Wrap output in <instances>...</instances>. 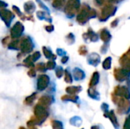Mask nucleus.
Instances as JSON below:
<instances>
[{
    "label": "nucleus",
    "instance_id": "f257e3e1",
    "mask_svg": "<svg viewBox=\"0 0 130 129\" xmlns=\"http://www.w3.org/2000/svg\"><path fill=\"white\" fill-rule=\"evenodd\" d=\"M96 16H97V11L94 9L91 8L89 5L84 4L82 7V9L78 14L76 19L80 24H84L90 18L95 17Z\"/></svg>",
    "mask_w": 130,
    "mask_h": 129
},
{
    "label": "nucleus",
    "instance_id": "f03ea898",
    "mask_svg": "<svg viewBox=\"0 0 130 129\" xmlns=\"http://www.w3.org/2000/svg\"><path fill=\"white\" fill-rule=\"evenodd\" d=\"M34 116L33 118L36 121L37 125H42L49 116V112L47 110V108H45L44 106H41L39 103H37L34 106Z\"/></svg>",
    "mask_w": 130,
    "mask_h": 129
},
{
    "label": "nucleus",
    "instance_id": "7ed1b4c3",
    "mask_svg": "<svg viewBox=\"0 0 130 129\" xmlns=\"http://www.w3.org/2000/svg\"><path fill=\"white\" fill-rule=\"evenodd\" d=\"M112 100L113 103L117 105V112L120 114H128L129 113L130 104L129 100L117 97L113 94H112Z\"/></svg>",
    "mask_w": 130,
    "mask_h": 129
},
{
    "label": "nucleus",
    "instance_id": "20e7f679",
    "mask_svg": "<svg viewBox=\"0 0 130 129\" xmlns=\"http://www.w3.org/2000/svg\"><path fill=\"white\" fill-rule=\"evenodd\" d=\"M81 8L80 0H68L65 7V13L69 17H74L77 13H78Z\"/></svg>",
    "mask_w": 130,
    "mask_h": 129
},
{
    "label": "nucleus",
    "instance_id": "39448f33",
    "mask_svg": "<svg viewBox=\"0 0 130 129\" xmlns=\"http://www.w3.org/2000/svg\"><path fill=\"white\" fill-rule=\"evenodd\" d=\"M117 8L114 5H113L111 3L107 4L101 10L100 20L102 21H105L108 20V18L111 16H113L117 11Z\"/></svg>",
    "mask_w": 130,
    "mask_h": 129
},
{
    "label": "nucleus",
    "instance_id": "423d86ee",
    "mask_svg": "<svg viewBox=\"0 0 130 129\" xmlns=\"http://www.w3.org/2000/svg\"><path fill=\"white\" fill-rule=\"evenodd\" d=\"M34 43L30 36H24L22 38L19 43V49L23 54H27L30 52L34 49Z\"/></svg>",
    "mask_w": 130,
    "mask_h": 129
},
{
    "label": "nucleus",
    "instance_id": "0eeeda50",
    "mask_svg": "<svg viewBox=\"0 0 130 129\" xmlns=\"http://www.w3.org/2000/svg\"><path fill=\"white\" fill-rule=\"evenodd\" d=\"M129 71L126 68H115L114 69V77L118 81H124L129 78Z\"/></svg>",
    "mask_w": 130,
    "mask_h": 129
},
{
    "label": "nucleus",
    "instance_id": "6e6552de",
    "mask_svg": "<svg viewBox=\"0 0 130 129\" xmlns=\"http://www.w3.org/2000/svg\"><path fill=\"white\" fill-rule=\"evenodd\" d=\"M24 30V25L18 21L14 24V25L13 26V27L11 30V36L13 39H17L21 37V36L22 35L23 32Z\"/></svg>",
    "mask_w": 130,
    "mask_h": 129
},
{
    "label": "nucleus",
    "instance_id": "1a4fd4ad",
    "mask_svg": "<svg viewBox=\"0 0 130 129\" xmlns=\"http://www.w3.org/2000/svg\"><path fill=\"white\" fill-rule=\"evenodd\" d=\"M50 84V78L46 75H40L37 78V87L39 91L44 90Z\"/></svg>",
    "mask_w": 130,
    "mask_h": 129
},
{
    "label": "nucleus",
    "instance_id": "9d476101",
    "mask_svg": "<svg viewBox=\"0 0 130 129\" xmlns=\"http://www.w3.org/2000/svg\"><path fill=\"white\" fill-rule=\"evenodd\" d=\"M0 17L2 20L5 22L7 27H9L11 22L12 21L13 18L14 17V14L7 9H0Z\"/></svg>",
    "mask_w": 130,
    "mask_h": 129
},
{
    "label": "nucleus",
    "instance_id": "9b49d317",
    "mask_svg": "<svg viewBox=\"0 0 130 129\" xmlns=\"http://www.w3.org/2000/svg\"><path fill=\"white\" fill-rule=\"evenodd\" d=\"M113 94L117 97H123L127 100H129L130 98L129 90L125 86H117L114 89Z\"/></svg>",
    "mask_w": 130,
    "mask_h": 129
},
{
    "label": "nucleus",
    "instance_id": "f8f14e48",
    "mask_svg": "<svg viewBox=\"0 0 130 129\" xmlns=\"http://www.w3.org/2000/svg\"><path fill=\"white\" fill-rule=\"evenodd\" d=\"M55 100L54 97L51 95H43L42 96L40 99H39V104H40L41 106H44L45 108H48L50 107L53 103H54Z\"/></svg>",
    "mask_w": 130,
    "mask_h": 129
},
{
    "label": "nucleus",
    "instance_id": "ddd939ff",
    "mask_svg": "<svg viewBox=\"0 0 130 129\" xmlns=\"http://www.w3.org/2000/svg\"><path fill=\"white\" fill-rule=\"evenodd\" d=\"M104 116L106 117V118H108L110 119V121L113 124V126L114 127V128H120V124H119V122L117 120V116H116V114H115L113 110H110V111H108L106 113H104Z\"/></svg>",
    "mask_w": 130,
    "mask_h": 129
},
{
    "label": "nucleus",
    "instance_id": "4468645a",
    "mask_svg": "<svg viewBox=\"0 0 130 129\" xmlns=\"http://www.w3.org/2000/svg\"><path fill=\"white\" fill-rule=\"evenodd\" d=\"M129 50H128L125 54H123L120 59V63L121 66L124 68H126L128 70H130V58H129Z\"/></svg>",
    "mask_w": 130,
    "mask_h": 129
},
{
    "label": "nucleus",
    "instance_id": "2eb2a0df",
    "mask_svg": "<svg viewBox=\"0 0 130 129\" xmlns=\"http://www.w3.org/2000/svg\"><path fill=\"white\" fill-rule=\"evenodd\" d=\"M83 37L85 41H88V40H89L91 42H96L99 39L98 35L96 33H94L91 28H89L88 32L83 34Z\"/></svg>",
    "mask_w": 130,
    "mask_h": 129
},
{
    "label": "nucleus",
    "instance_id": "dca6fc26",
    "mask_svg": "<svg viewBox=\"0 0 130 129\" xmlns=\"http://www.w3.org/2000/svg\"><path fill=\"white\" fill-rule=\"evenodd\" d=\"M101 62V57L98 53H91L88 56V62L93 65V66H97Z\"/></svg>",
    "mask_w": 130,
    "mask_h": 129
},
{
    "label": "nucleus",
    "instance_id": "f3484780",
    "mask_svg": "<svg viewBox=\"0 0 130 129\" xmlns=\"http://www.w3.org/2000/svg\"><path fill=\"white\" fill-rule=\"evenodd\" d=\"M73 75L75 81H82L85 78V72L79 68H75L73 70Z\"/></svg>",
    "mask_w": 130,
    "mask_h": 129
},
{
    "label": "nucleus",
    "instance_id": "a211bd4d",
    "mask_svg": "<svg viewBox=\"0 0 130 129\" xmlns=\"http://www.w3.org/2000/svg\"><path fill=\"white\" fill-rule=\"evenodd\" d=\"M61 100L62 101L65 102H72L75 103H77L78 101L79 100V97L78 96L75 95H72V94H67V95H64L61 97Z\"/></svg>",
    "mask_w": 130,
    "mask_h": 129
},
{
    "label": "nucleus",
    "instance_id": "6ab92c4d",
    "mask_svg": "<svg viewBox=\"0 0 130 129\" xmlns=\"http://www.w3.org/2000/svg\"><path fill=\"white\" fill-rule=\"evenodd\" d=\"M100 36H101V39L105 43H107L110 40V39H111V37H112L110 33L109 30H107V29H103V30L101 31Z\"/></svg>",
    "mask_w": 130,
    "mask_h": 129
},
{
    "label": "nucleus",
    "instance_id": "aec40b11",
    "mask_svg": "<svg viewBox=\"0 0 130 129\" xmlns=\"http://www.w3.org/2000/svg\"><path fill=\"white\" fill-rule=\"evenodd\" d=\"M88 94L91 99H94V100H99L100 98H101L99 92L94 88V87H89V89L88 90Z\"/></svg>",
    "mask_w": 130,
    "mask_h": 129
},
{
    "label": "nucleus",
    "instance_id": "412c9836",
    "mask_svg": "<svg viewBox=\"0 0 130 129\" xmlns=\"http://www.w3.org/2000/svg\"><path fill=\"white\" fill-rule=\"evenodd\" d=\"M82 90V87L81 86H70L66 88V91L69 94H72V95H75L79 92H81Z\"/></svg>",
    "mask_w": 130,
    "mask_h": 129
},
{
    "label": "nucleus",
    "instance_id": "4be33fe9",
    "mask_svg": "<svg viewBox=\"0 0 130 129\" xmlns=\"http://www.w3.org/2000/svg\"><path fill=\"white\" fill-rule=\"evenodd\" d=\"M99 80H100V74L98 71L94 72L90 83H89V87H95L98 83H99Z\"/></svg>",
    "mask_w": 130,
    "mask_h": 129
},
{
    "label": "nucleus",
    "instance_id": "5701e85b",
    "mask_svg": "<svg viewBox=\"0 0 130 129\" xmlns=\"http://www.w3.org/2000/svg\"><path fill=\"white\" fill-rule=\"evenodd\" d=\"M24 11L25 12H27V14H31L34 11L36 6L34 5V3L31 1H29L27 2H26L24 4Z\"/></svg>",
    "mask_w": 130,
    "mask_h": 129
},
{
    "label": "nucleus",
    "instance_id": "b1692460",
    "mask_svg": "<svg viewBox=\"0 0 130 129\" xmlns=\"http://www.w3.org/2000/svg\"><path fill=\"white\" fill-rule=\"evenodd\" d=\"M66 2V0H54L53 2V6L56 9H62L65 4Z\"/></svg>",
    "mask_w": 130,
    "mask_h": 129
},
{
    "label": "nucleus",
    "instance_id": "393cba45",
    "mask_svg": "<svg viewBox=\"0 0 130 129\" xmlns=\"http://www.w3.org/2000/svg\"><path fill=\"white\" fill-rule=\"evenodd\" d=\"M43 54L45 56V57L46 59H55L56 58V56L55 55L53 54V52H51V50H50L49 49H47L46 47L43 46Z\"/></svg>",
    "mask_w": 130,
    "mask_h": 129
},
{
    "label": "nucleus",
    "instance_id": "a878e982",
    "mask_svg": "<svg viewBox=\"0 0 130 129\" xmlns=\"http://www.w3.org/2000/svg\"><path fill=\"white\" fill-rule=\"evenodd\" d=\"M51 125L53 129H64L63 123L61 121L59 120H52L51 122Z\"/></svg>",
    "mask_w": 130,
    "mask_h": 129
},
{
    "label": "nucleus",
    "instance_id": "bb28decb",
    "mask_svg": "<svg viewBox=\"0 0 130 129\" xmlns=\"http://www.w3.org/2000/svg\"><path fill=\"white\" fill-rule=\"evenodd\" d=\"M36 97H37V93L32 94L31 95H30V96H28L27 97H26V99L24 100V103H25L26 105H28V106L32 105L33 103H34V101L35 100Z\"/></svg>",
    "mask_w": 130,
    "mask_h": 129
},
{
    "label": "nucleus",
    "instance_id": "cd10ccee",
    "mask_svg": "<svg viewBox=\"0 0 130 129\" xmlns=\"http://www.w3.org/2000/svg\"><path fill=\"white\" fill-rule=\"evenodd\" d=\"M19 43H20V40H13V41L8 43V47L10 49H15V50H17V49H19Z\"/></svg>",
    "mask_w": 130,
    "mask_h": 129
},
{
    "label": "nucleus",
    "instance_id": "c85d7f7f",
    "mask_svg": "<svg viewBox=\"0 0 130 129\" xmlns=\"http://www.w3.org/2000/svg\"><path fill=\"white\" fill-rule=\"evenodd\" d=\"M111 62H112V58L107 57L105 59V60L103 62V68L106 70H108L111 68Z\"/></svg>",
    "mask_w": 130,
    "mask_h": 129
},
{
    "label": "nucleus",
    "instance_id": "c756f323",
    "mask_svg": "<svg viewBox=\"0 0 130 129\" xmlns=\"http://www.w3.org/2000/svg\"><path fill=\"white\" fill-rule=\"evenodd\" d=\"M82 122V121L81 118L78 117V116L73 117V118H72L71 120H70V123H71L72 125H74V126H79V125H81Z\"/></svg>",
    "mask_w": 130,
    "mask_h": 129
},
{
    "label": "nucleus",
    "instance_id": "7c9ffc66",
    "mask_svg": "<svg viewBox=\"0 0 130 129\" xmlns=\"http://www.w3.org/2000/svg\"><path fill=\"white\" fill-rule=\"evenodd\" d=\"M64 75H65V81L68 84L72 83V77L68 69H66L64 71Z\"/></svg>",
    "mask_w": 130,
    "mask_h": 129
},
{
    "label": "nucleus",
    "instance_id": "2f4dec72",
    "mask_svg": "<svg viewBox=\"0 0 130 129\" xmlns=\"http://www.w3.org/2000/svg\"><path fill=\"white\" fill-rule=\"evenodd\" d=\"M37 17L40 18V19H48V21H51V18L50 17L49 14H47L46 12H43V11H38L37 13Z\"/></svg>",
    "mask_w": 130,
    "mask_h": 129
},
{
    "label": "nucleus",
    "instance_id": "473e14b6",
    "mask_svg": "<svg viewBox=\"0 0 130 129\" xmlns=\"http://www.w3.org/2000/svg\"><path fill=\"white\" fill-rule=\"evenodd\" d=\"M36 70L39 71L40 72H45L47 69L44 63H39L36 65Z\"/></svg>",
    "mask_w": 130,
    "mask_h": 129
},
{
    "label": "nucleus",
    "instance_id": "72a5a7b5",
    "mask_svg": "<svg viewBox=\"0 0 130 129\" xmlns=\"http://www.w3.org/2000/svg\"><path fill=\"white\" fill-rule=\"evenodd\" d=\"M56 62H54V60L53 59H51V60H50L47 63H46V69H49V70H53V69H54L55 68H56Z\"/></svg>",
    "mask_w": 130,
    "mask_h": 129
},
{
    "label": "nucleus",
    "instance_id": "f704fd0d",
    "mask_svg": "<svg viewBox=\"0 0 130 129\" xmlns=\"http://www.w3.org/2000/svg\"><path fill=\"white\" fill-rule=\"evenodd\" d=\"M63 75H64L63 68L62 67H60V66L57 67L56 69V77L60 78H62L63 76Z\"/></svg>",
    "mask_w": 130,
    "mask_h": 129
},
{
    "label": "nucleus",
    "instance_id": "c9c22d12",
    "mask_svg": "<svg viewBox=\"0 0 130 129\" xmlns=\"http://www.w3.org/2000/svg\"><path fill=\"white\" fill-rule=\"evenodd\" d=\"M12 8H13V10H14V13H16L20 17H21L23 20H24L25 19V17L23 15V14L21 13V11H20V9L17 7V6H15V5H13V7H12Z\"/></svg>",
    "mask_w": 130,
    "mask_h": 129
},
{
    "label": "nucleus",
    "instance_id": "e433bc0d",
    "mask_svg": "<svg viewBox=\"0 0 130 129\" xmlns=\"http://www.w3.org/2000/svg\"><path fill=\"white\" fill-rule=\"evenodd\" d=\"M30 56H31V59L33 62H34L40 58V53L39 52H35L33 55H30Z\"/></svg>",
    "mask_w": 130,
    "mask_h": 129
},
{
    "label": "nucleus",
    "instance_id": "4c0bfd02",
    "mask_svg": "<svg viewBox=\"0 0 130 129\" xmlns=\"http://www.w3.org/2000/svg\"><path fill=\"white\" fill-rule=\"evenodd\" d=\"M78 52H79V53H80L81 55H82V56L86 55V54H87V52H88V50H87L86 46H82L79 48Z\"/></svg>",
    "mask_w": 130,
    "mask_h": 129
},
{
    "label": "nucleus",
    "instance_id": "58836bf2",
    "mask_svg": "<svg viewBox=\"0 0 130 129\" xmlns=\"http://www.w3.org/2000/svg\"><path fill=\"white\" fill-rule=\"evenodd\" d=\"M27 75H28L30 78H34V77L36 76V70H35L34 67L30 68V70H29L28 72H27Z\"/></svg>",
    "mask_w": 130,
    "mask_h": 129
},
{
    "label": "nucleus",
    "instance_id": "ea45409f",
    "mask_svg": "<svg viewBox=\"0 0 130 129\" xmlns=\"http://www.w3.org/2000/svg\"><path fill=\"white\" fill-rule=\"evenodd\" d=\"M66 39L68 40V43H69V44H72V43H73L75 42V36H74V35H73L72 33H69V34L67 36Z\"/></svg>",
    "mask_w": 130,
    "mask_h": 129
},
{
    "label": "nucleus",
    "instance_id": "a19ab883",
    "mask_svg": "<svg viewBox=\"0 0 130 129\" xmlns=\"http://www.w3.org/2000/svg\"><path fill=\"white\" fill-rule=\"evenodd\" d=\"M101 109L103 110L104 113H107V112L109 111V106H108V104H107V103H104L101 105Z\"/></svg>",
    "mask_w": 130,
    "mask_h": 129
},
{
    "label": "nucleus",
    "instance_id": "79ce46f5",
    "mask_svg": "<svg viewBox=\"0 0 130 129\" xmlns=\"http://www.w3.org/2000/svg\"><path fill=\"white\" fill-rule=\"evenodd\" d=\"M123 129H129V116L126 119V121L123 125Z\"/></svg>",
    "mask_w": 130,
    "mask_h": 129
},
{
    "label": "nucleus",
    "instance_id": "37998d69",
    "mask_svg": "<svg viewBox=\"0 0 130 129\" xmlns=\"http://www.w3.org/2000/svg\"><path fill=\"white\" fill-rule=\"evenodd\" d=\"M45 29L48 32H52L54 30V27H53V25H48V26H46L45 27Z\"/></svg>",
    "mask_w": 130,
    "mask_h": 129
},
{
    "label": "nucleus",
    "instance_id": "c03bdc74",
    "mask_svg": "<svg viewBox=\"0 0 130 129\" xmlns=\"http://www.w3.org/2000/svg\"><path fill=\"white\" fill-rule=\"evenodd\" d=\"M2 43H3V45H7V44H8V43H9V36H6L5 39H3L2 40Z\"/></svg>",
    "mask_w": 130,
    "mask_h": 129
},
{
    "label": "nucleus",
    "instance_id": "a18cd8bd",
    "mask_svg": "<svg viewBox=\"0 0 130 129\" xmlns=\"http://www.w3.org/2000/svg\"><path fill=\"white\" fill-rule=\"evenodd\" d=\"M8 6V4L6 3V2H3V1H1L0 0V8H5V7H7Z\"/></svg>",
    "mask_w": 130,
    "mask_h": 129
},
{
    "label": "nucleus",
    "instance_id": "49530a36",
    "mask_svg": "<svg viewBox=\"0 0 130 129\" xmlns=\"http://www.w3.org/2000/svg\"><path fill=\"white\" fill-rule=\"evenodd\" d=\"M56 52H57V54H58L59 56H63L64 54H66V52H65L62 49H58L56 50Z\"/></svg>",
    "mask_w": 130,
    "mask_h": 129
},
{
    "label": "nucleus",
    "instance_id": "de8ad7c7",
    "mask_svg": "<svg viewBox=\"0 0 130 129\" xmlns=\"http://www.w3.org/2000/svg\"><path fill=\"white\" fill-rule=\"evenodd\" d=\"M68 60H69V56H63V57H62V62L63 64H65V63H66V62H68Z\"/></svg>",
    "mask_w": 130,
    "mask_h": 129
},
{
    "label": "nucleus",
    "instance_id": "09e8293b",
    "mask_svg": "<svg viewBox=\"0 0 130 129\" xmlns=\"http://www.w3.org/2000/svg\"><path fill=\"white\" fill-rule=\"evenodd\" d=\"M117 25H118V19H116L115 21H113L111 23V27H115Z\"/></svg>",
    "mask_w": 130,
    "mask_h": 129
},
{
    "label": "nucleus",
    "instance_id": "8fccbe9b",
    "mask_svg": "<svg viewBox=\"0 0 130 129\" xmlns=\"http://www.w3.org/2000/svg\"><path fill=\"white\" fill-rule=\"evenodd\" d=\"M97 5H102L104 2H105V0H95Z\"/></svg>",
    "mask_w": 130,
    "mask_h": 129
},
{
    "label": "nucleus",
    "instance_id": "3c124183",
    "mask_svg": "<svg viewBox=\"0 0 130 129\" xmlns=\"http://www.w3.org/2000/svg\"><path fill=\"white\" fill-rule=\"evenodd\" d=\"M107 1H108L109 3H118V2H121L123 0H107Z\"/></svg>",
    "mask_w": 130,
    "mask_h": 129
},
{
    "label": "nucleus",
    "instance_id": "603ef678",
    "mask_svg": "<svg viewBox=\"0 0 130 129\" xmlns=\"http://www.w3.org/2000/svg\"><path fill=\"white\" fill-rule=\"evenodd\" d=\"M91 129H103V128L101 125H93L91 126Z\"/></svg>",
    "mask_w": 130,
    "mask_h": 129
},
{
    "label": "nucleus",
    "instance_id": "864d4df0",
    "mask_svg": "<svg viewBox=\"0 0 130 129\" xmlns=\"http://www.w3.org/2000/svg\"><path fill=\"white\" fill-rule=\"evenodd\" d=\"M30 129H37V128H36L35 127H32V128H30Z\"/></svg>",
    "mask_w": 130,
    "mask_h": 129
},
{
    "label": "nucleus",
    "instance_id": "5fc2aeb1",
    "mask_svg": "<svg viewBox=\"0 0 130 129\" xmlns=\"http://www.w3.org/2000/svg\"><path fill=\"white\" fill-rule=\"evenodd\" d=\"M19 129H26V128H24V127H21Z\"/></svg>",
    "mask_w": 130,
    "mask_h": 129
},
{
    "label": "nucleus",
    "instance_id": "6e6d98bb",
    "mask_svg": "<svg viewBox=\"0 0 130 129\" xmlns=\"http://www.w3.org/2000/svg\"><path fill=\"white\" fill-rule=\"evenodd\" d=\"M82 129H84V128H82Z\"/></svg>",
    "mask_w": 130,
    "mask_h": 129
}]
</instances>
